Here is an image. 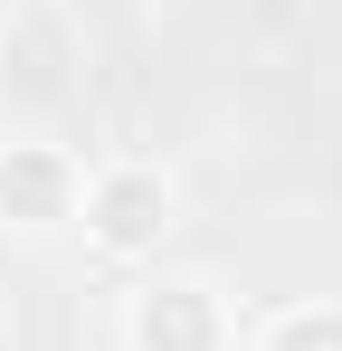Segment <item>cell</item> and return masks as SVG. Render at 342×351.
<instances>
[{
    "instance_id": "obj_1",
    "label": "cell",
    "mask_w": 342,
    "mask_h": 351,
    "mask_svg": "<svg viewBox=\"0 0 342 351\" xmlns=\"http://www.w3.org/2000/svg\"><path fill=\"white\" fill-rule=\"evenodd\" d=\"M95 228H105V247H143V237L162 228V180H105Z\"/></svg>"
},
{
    "instance_id": "obj_2",
    "label": "cell",
    "mask_w": 342,
    "mask_h": 351,
    "mask_svg": "<svg viewBox=\"0 0 342 351\" xmlns=\"http://www.w3.org/2000/svg\"><path fill=\"white\" fill-rule=\"evenodd\" d=\"M143 351H209V304L200 294H152L143 304Z\"/></svg>"
},
{
    "instance_id": "obj_3",
    "label": "cell",
    "mask_w": 342,
    "mask_h": 351,
    "mask_svg": "<svg viewBox=\"0 0 342 351\" xmlns=\"http://www.w3.org/2000/svg\"><path fill=\"white\" fill-rule=\"evenodd\" d=\"M0 209H29V219H48L57 209V162H0Z\"/></svg>"
},
{
    "instance_id": "obj_4",
    "label": "cell",
    "mask_w": 342,
    "mask_h": 351,
    "mask_svg": "<svg viewBox=\"0 0 342 351\" xmlns=\"http://www.w3.org/2000/svg\"><path fill=\"white\" fill-rule=\"evenodd\" d=\"M276 351H342V313H295L276 332Z\"/></svg>"
}]
</instances>
